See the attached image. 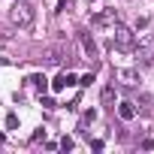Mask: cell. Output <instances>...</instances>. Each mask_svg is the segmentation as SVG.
I'll use <instances>...</instances> for the list:
<instances>
[{
  "label": "cell",
  "mask_w": 154,
  "mask_h": 154,
  "mask_svg": "<svg viewBox=\"0 0 154 154\" xmlns=\"http://www.w3.org/2000/svg\"><path fill=\"white\" fill-rule=\"evenodd\" d=\"M112 45L121 48V51H133V48H136V33H133V27L115 21V24H112Z\"/></svg>",
  "instance_id": "1"
},
{
  "label": "cell",
  "mask_w": 154,
  "mask_h": 154,
  "mask_svg": "<svg viewBox=\"0 0 154 154\" xmlns=\"http://www.w3.org/2000/svg\"><path fill=\"white\" fill-rule=\"evenodd\" d=\"M9 21L15 27H30L33 24V6L27 3V0H15L12 9H9Z\"/></svg>",
  "instance_id": "2"
},
{
  "label": "cell",
  "mask_w": 154,
  "mask_h": 154,
  "mask_svg": "<svg viewBox=\"0 0 154 154\" xmlns=\"http://www.w3.org/2000/svg\"><path fill=\"white\" fill-rule=\"evenodd\" d=\"M115 21H118V12H115V9H103V12H97V15L91 18V27L106 30V27H112Z\"/></svg>",
  "instance_id": "3"
},
{
  "label": "cell",
  "mask_w": 154,
  "mask_h": 154,
  "mask_svg": "<svg viewBox=\"0 0 154 154\" xmlns=\"http://www.w3.org/2000/svg\"><path fill=\"white\" fill-rule=\"evenodd\" d=\"M79 42H82V51H85V57H100V48H97V42H94V36L88 33V30H79Z\"/></svg>",
  "instance_id": "4"
},
{
  "label": "cell",
  "mask_w": 154,
  "mask_h": 154,
  "mask_svg": "<svg viewBox=\"0 0 154 154\" xmlns=\"http://www.w3.org/2000/svg\"><path fill=\"white\" fill-rule=\"evenodd\" d=\"M115 79H118L124 88H136V85H139V75H136L133 69H118V72H115Z\"/></svg>",
  "instance_id": "5"
},
{
  "label": "cell",
  "mask_w": 154,
  "mask_h": 154,
  "mask_svg": "<svg viewBox=\"0 0 154 154\" xmlns=\"http://www.w3.org/2000/svg\"><path fill=\"white\" fill-rule=\"evenodd\" d=\"M118 118H121V121H133V118H136V103H130V100L118 103Z\"/></svg>",
  "instance_id": "6"
},
{
  "label": "cell",
  "mask_w": 154,
  "mask_h": 154,
  "mask_svg": "<svg viewBox=\"0 0 154 154\" xmlns=\"http://www.w3.org/2000/svg\"><path fill=\"white\" fill-rule=\"evenodd\" d=\"M27 85L45 94V88H48V79H45V75H39V72H33V75H30V79H27Z\"/></svg>",
  "instance_id": "7"
},
{
  "label": "cell",
  "mask_w": 154,
  "mask_h": 154,
  "mask_svg": "<svg viewBox=\"0 0 154 154\" xmlns=\"http://www.w3.org/2000/svg\"><path fill=\"white\" fill-rule=\"evenodd\" d=\"M115 103V88L109 85V88H103V106H112Z\"/></svg>",
  "instance_id": "8"
},
{
  "label": "cell",
  "mask_w": 154,
  "mask_h": 154,
  "mask_svg": "<svg viewBox=\"0 0 154 154\" xmlns=\"http://www.w3.org/2000/svg\"><path fill=\"white\" fill-rule=\"evenodd\" d=\"M39 103H42V106H45V109H54V106H57V103H54V100H51V97H39Z\"/></svg>",
  "instance_id": "9"
},
{
  "label": "cell",
  "mask_w": 154,
  "mask_h": 154,
  "mask_svg": "<svg viewBox=\"0 0 154 154\" xmlns=\"http://www.w3.org/2000/svg\"><path fill=\"white\" fill-rule=\"evenodd\" d=\"M60 148H63V151H69V148H72V139H69V136H63V139H60Z\"/></svg>",
  "instance_id": "10"
}]
</instances>
